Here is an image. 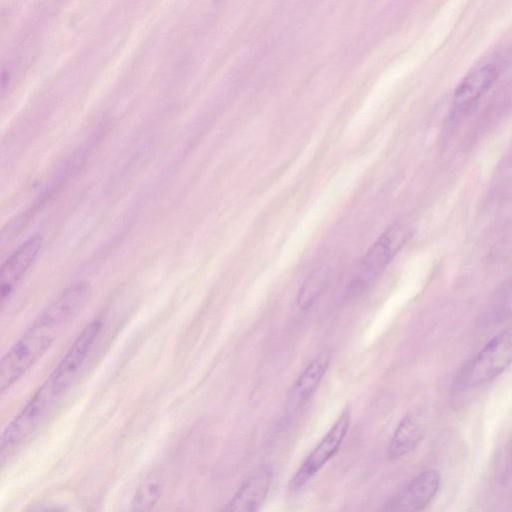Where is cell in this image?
Masks as SVG:
<instances>
[{
	"mask_svg": "<svg viewBox=\"0 0 512 512\" xmlns=\"http://www.w3.org/2000/svg\"><path fill=\"white\" fill-rule=\"evenodd\" d=\"M43 239L33 235L23 242L2 264L0 272L1 302L10 297L15 286L38 256Z\"/></svg>",
	"mask_w": 512,
	"mask_h": 512,
	"instance_id": "6",
	"label": "cell"
},
{
	"mask_svg": "<svg viewBox=\"0 0 512 512\" xmlns=\"http://www.w3.org/2000/svg\"><path fill=\"white\" fill-rule=\"evenodd\" d=\"M329 363L330 354L321 352L304 369L288 393L286 403L288 413L297 412L311 398L323 379Z\"/></svg>",
	"mask_w": 512,
	"mask_h": 512,
	"instance_id": "8",
	"label": "cell"
},
{
	"mask_svg": "<svg viewBox=\"0 0 512 512\" xmlns=\"http://www.w3.org/2000/svg\"><path fill=\"white\" fill-rule=\"evenodd\" d=\"M164 490L161 477L157 474L146 476L136 487L131 508L134 511H150L159 502Z\"/></svg>",
	"mask_w": 512,
	"mask_h": 512,
	"instance_id": "11",
	"label": "cell"
},
{
	"mask_svg": "<svg viewBox=\"0 0 512 512\" xmlns=\"http://www.w3.org/2000/svg\"><path fill=\"white\" fill-rule=\"evenodd\" d=\"M441 476L435 469H428L415 476L384 506L387 511H420L425 509L437 494Z\"/></svg>",
	"mask_w": 512,
	"mask_h": 512,
	"instance_id": "5",
	"label": "cell"
},
{
	"mask_svg": "<svg viewBox=\"0 0 512 512\" xmlns=\"http://www.w3.org/2000/svg\"><path fill=\"white\" fill-rule=\"evenodd\" d=\"M92 296L87 281L76 282L52 300L2 357L0 391L16 383L53 345Z\"/></svg>",
	"mask_w": 512,
	"mask_h": 512,
	"instance_id": "1",
	"label": "cell"
},
{
	"mask_svg": "<svg viewBox=\"0 0 512 512\" xmlns=\"http://www.w3.org/2000/svg\"><path fill=\"white\" fill-rule=\"evenodd\" d=\"M425 431L424 419L419 414H406L390 438L385 451L386 459L393 461L410 453L422 441Z\"/></svg>",
	"mask_w": 512,
	"mask_h": 512,
	"instance_id": "10",
	"label": "cell"
},
{
	"mask_svg": "<svg viewBox=\"0 0 512 512\" xmlns=\"http://www.w3.org/2000/svg\"><path fill=\"white\" fill-rule=\"evenodd\" d=\"M500 70L494 63H485L469 72L453 94L457 108H466L476 102L497 80Z\"/></svg>",
	"mask_w": 512,
	"mask_h": 512,
	"instance_id": "9",
	"label": "cell"
},
{
	"mask_svg": "<svg viewBox=\"0 0 512 512\" xmlns=\"http://www.w3.org/2000/svg\"><path fill=\"white\" fill-rule=\"evenodd\" d=\"M272 477L273 472L270 466L263 465L257 468L240 486L224 510L231 512L257 511L266 499Z\"/></svg>",
	"mask_w": 512,
	"mask_h": 512,
	"instance_id": "7",
	"label": "cell"
},
{
	"mask_svg": "<svg viewBox=\"0 0 512 512\" xmlns=\"http://www.w3.org/2000/svg\"><path fill=\"white\" fill-rule=\"evenodd\" d=\"M512 363V326L494 336L461 369L458 389L475 388L491 382Z\"/></svg>",
	"mask_w": 512,
	"mask_h": 512,
	"instance_id": "2",
	"label": "cell"
},
{
	"mask_svg": "<svg viewBox=\"0 0 512 512\" xmlns=\"http://www.w3.org/2000/svg\"><path fill=\"white\" fill-rule=\"evenodd\" d=\"M500 318L512 317V281L505 289L497 309Z\"/></svg>",
	"mask_w": 512,
	"mask_h": 512,
	"instance_id": "13",
	"label": "cell"
},
{
	"mask_svg": "<svg viewBox=\"0 0 512 512\" xmlns=\"http://www.w3.org/2000/svg\"><path fill=\"white\" fill-rule=\"evenodd\" d=\"M509 455H510V457L512 459V443H511L510 448H509Z\"/></svg>",
	"mask_w": 512,
	"mask_h": 512,
	"instance_id": "14",
	"label": "cell"
},
{
	"mask_svg": "<svg viewBox=\"0 0 512 512\" xmlns=\"http://www.w3.org/2000/svg\"><path fill=\"white\" fill-rule=\"evenodd\" d=\"M407 236L406 226L396 222L379 236L357 266L347 287L348 298L357 297L368 289L400 250Z\"/></svg>",
	"mask_w": 512,
	"mask_h": 512,
	"instance_id": "3",
	"label": "cell"
},
{
	"mask_svg": "<svg viewBox=\"0 0 512 512\" xmlns=\"http://www.w3.org/2000/svg\"><path fill=\"white\" fill-rule=\"evenodd\" d=\"M328 278V272L324 268L315 269L307 276L297 295L299 308L306 310L314 304L323 293Z\"/></svg>",
	"mask_w": 512,
	"mask_h": 512,
	"instance_id": "12",
	"label": "cell"
},
{
	"mask_svg": "<svg viewBox=\"0 0 512 512\" xmlns=\"http://www.w3.org/2000/svg\"><path fill=\"white\" fill-rule=\"evenodd\" d=\"M349 424L350 410L346 408L290 479L289 488L292 491L300 490L305 486L326 462L335 455L347 434Z\"/></svg>",
	"mask_w": 512,
	"mask_h": 512,
	"instance_id": "4",
	"label": "cell"
}]
</instances>
